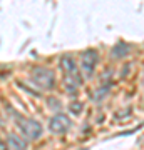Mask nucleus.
<instances>
[{"label":"nucleus","instance_id":"f257e3e1","mask_svg":"<svg viewBox=\"0 0 144 150\" xmlns=\"http://www.w3.org/2000/svg\"><path fill=\"white\" fill-rule=\"evenodd\" d=\"M59 67L62 70V74H64V85L67 88V92L69 93H75L77 88L80 87V83H82V75H80L77 62L74 60L72 55L65 54L60 57Z\"/></svg>","mask_w":144,"mask_h":150},{"label":"nucleus","instance_id":"f03ea898","mask_svg":"<svg viewBox=\"0 0 144 150\" xmlns=\"http://www.w3.org/2000/svg\"><path fill=\"white\" fill-rule=\"evenodd\" d=\"M30 80L34 85H37L42 90H52L55 87V74H54V70L47 69V67L37 65V67L30 69Z\"/></svg>","mask_w":144,"mask_h":150},{"label":"nucleus","instance_id":"7ed1b4c3","mask_svg":"<svg viewBox=\"0 0 144 150\" xmlns=\"http://www.w3.org/2000/svg\"><path fill=\"white\" fill-rule=\"evenodd\" d=\"M17 129H19V134L27 140H39L44 134V129L40 125V122L34 120V118H29V117L17 118Z\"/></svg>","mask_w":144,"mask_h":150},{"label":"nucleus","instance_id":"20e7f679","mask_svg":"<svg viewBox=\"0 0 144 150\" xmlns=\"http://www.w3.org/2000/svg\"><path fill=\"white\" fill-rule=\"evenodd\" d=\"M97 62H99V54L94 48H89L80 54V62H79V69L80 74L84 79H92V75L96 72Z\"/></svg>","mask_w":144,"mask_h":150},{"label":"nucleus","instance_id":"39448f33","mask_svg":"<svg viewBox=\"0 0 144 150\" xmlns=\"http://www.w3.org/2000/svg\"><path fill=\"white\" fill-rule=\"evenodd\" d=\"M70 129V118L64 113H57L49 120V130L54 135H64Z\"/></svg>","mask_w":144,"mask_h":150},{"label":"nucleus","instance_id":"423d86ee","mask_svg":"<svg viewBox=\"0 0 144 150\" xmlns=\"http://www.w3.org/2000/svg\"><path fill=\"white\" fill-rule=\"evenodd\" d=\"M5 145L9 150H27V142L24 140V137L20 134H15V132L7 135Z\"/></svg>","mask_w":144,"mask_h":150},{"label":"nucleus","instance_id":"0eeeda50","mask_svg":"<svg viewBox=\"0 0 144 150\" xmlns=\"http://www.w3.org/2000/svg\"><path fill=\"white\" fill-rule=\"evenodd\" d=\"M129 52V47L128 45H124V43H117L116 47L112 48V57H116V59H123L126 57Z\"/></svg>","mask_w":144,"mask_h":150},{"label":"nucleus","instance_id":"6e6552de","mask_svg":"<svg viewBox=\"0 0 144 150\" xmlns=\"http://www.w3.org/2000/svg\"><path fill=\"white\" fill-rule=\"evenodd\" d=\"M69 108H70V112H72V113L79 115V113L82 112V103H80V102H72Z\"/></svg>","mask_w":144,"mask_h":150},{"label":"nucleus","instance_id":"1a4fd4ad","mask_svg":"<svg viewBox=\"0 0 144 150\" xmlns=\"http://www.w3.org/2000/svg\"><path fill=\"white\" fill-rule=\"evenodd\" d=\"M0 125H2V113H0Z\"/></svg>","mask_w":144,"mask_h":150}]
</instances>
